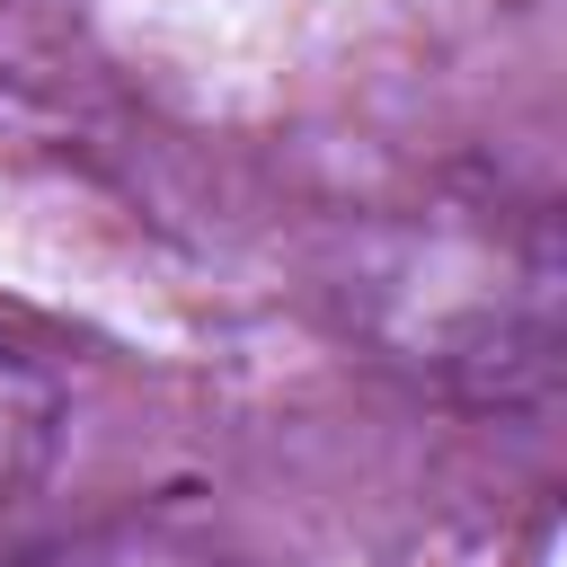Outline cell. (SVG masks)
Returning <instances> with one entry per match:
<instances>
[{
    "mask_svg": "<svg viewBox=\"0 0 567 567\" xmlns=\"http://www.w3.org/2000/svg\"><path fill=\"white\" fill-rule=\"evenodd\" d=\"M44 416H53V399H44V381L35 372H18L9 354H0V487L35 461V443H44Z\"/></svg>",
    "mask_w": 567,
    "mask_h": 567,
    "instance_id": "obj_1",
    "label": "cell"
}]
</instances>
